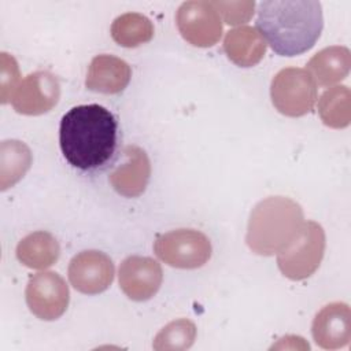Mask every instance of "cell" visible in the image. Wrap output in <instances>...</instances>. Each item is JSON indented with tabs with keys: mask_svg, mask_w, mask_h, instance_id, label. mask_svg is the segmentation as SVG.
I'll return each mask as SVG.
<instances>
[{
	"mask_svg": "<svg viewBox=\"0 0 351 351\" xmlns=\"http://www.w3.org/2000/svg\"><path fill=\"white\" fill-rule=\"evenodd\" d=\"M117 137V118L99 104L73 107L60 119V151L64 159L80 170L103 166L115 151Z\"/></svg>",
	"mask_w": 351,
	"mask_h": 351,
	"instance_id": "cell-1",
	"label": "cell"
},
{
	"mask_svg": "<svg viewBox=\"0 0 351 351\" xmlns=\"http://www.w3.org/2000/svg\"><path fill=\"white\" fill-rule=\"evenodd\" d=\"M256 11L258 32L277 55H302L322 33V5L317 0H266Z\"/></svg>",
	"mask_w": 351,
	"mask_h": 351,
	"instance_id": "cell-2",
	"label": "cell"
},
{
	"mask_svg": "<svg viewBox=\"0 0 351 351\" xmlns=\"http://www.w3.org/2000/svg\"><path fill=\"white\" fill-rule=\"evenodd\" d=\"M304 222L299 203L287 196H269L251 210L245 243L256 255H277L299 236Z\"/></svg>",
	"mask_w": 351,
	"mask_h": 351,
	"instance_id": "cell-3",
	"label": "cell"
},
{
	"mask_svg": "<svg viewBox=\"0 0 351 351\" xmlns=\"http://www.w3.org/2000/svg\"><path fill=\"white\" fill-rule=\"evenodd\" d=\"M325 245L326 239L322 226L314 221H307L299 236L277 254V266L292 281L308 278L319 267Z\"/></svg>",
	"mask_w": 351,
	"mask_h": 351,
	"instance_id": "cell-4",
	"label": "cell"
},
{
	"mask_svg": "<svg viewBox=\"0 0 351 351\" xmlns=\"http://www.w3.org/2000/svg\"><path fill=\"white\" fill-rule=\"evenodd\" d=\"M271 103L287 117H303L313 111L317 101V84L306 69L285 67L270 84Z\"/></svg>",
	"mask_w": 351,
	"mask_h": 351,
	"instance_id": "cell-5",
	"label": "cell"
},
{
	"mask_svg": "<svg viewBox=\"0 0 351 351\" xmlns=\"http://www.w3.org/2000/svg\"><path fill=\"white\" fill-rule=\"evenodd\" d=\"M156 256L177 269H197L211 258L210 239L196 229H176L159 234L154 243Z\"/></svg>",
	"mask_w": 351,
	"mask_h": 351,
	"instance_id": "cell-6",
	"label": "cell"
},
{
	"mask_svg": "<svg viewBox=\"0 0 351 351\" xmlns=\"http://www.w3.org/2000/svg\"><path fill=\"white\" fill-rule=\"evenodd\" d=\"M176 23L182 38L193 47H213L222 36V19L211 1L182 3L177 10Z\"/></svg>",
	"mask_w": 351,
	"mask_h": 351,
	"instance_id": "cell-7",
	"label": "cell"
},
{
	"mask_svg": "<svg viewBox=\"0 0 351 351\" xmlns=\"http://www.w3.org/2000/svg\"><path fill=\"white\" fill-rule=\"evenodd\" d=\"M25 296L32 314L43 321L62 317L70 302L69 287L55 271L33 274L27 281Z\"/></svg>",
	"mask_w": 351,
	"mask_h": 351,
	"instance_id": "cell-8",
	"label": "cell"
},
{
	"mask_svg": "<svg viewBox=\"0 0 351 351\" xmlns=\"http://www.w3.org/2000/svg\"><path fill=\"white\" fill-rule=\"evenodd\" d=\"M60 84L58 78L45 70L26 75L12 93L14 110L23 115H41L51 111L59 101Z\"/></svg>",
	"mask_w": 351,
	"mask_h": 351,
	"instance_id": "cell-9",
	"label": "cell"
},
{
	"mask_svg": "<svg viewBox=\"0 0 351 351\" xmlns=\"http://www.w3.org/2000/svg\"><path fill=\"white\" fill-rule=\"evenodd\" d=\"M112 259L97 250L81 251L69 263L70 284L81 293L97 295L104 292L114 280Z\"/></svg>",
	"mask_w": 351,
	"mask_h": 351,
	"instance_id": "cell-10",
	"label": "cell"
},
{
	"mask_svg": "<svg viewBox=\"0 0 351 351\" xmlns=\"http://www.w3.org/2000/svg\"><path fill=\"white\" fill-rule=\"evenodd\" d=\"M118 281L122 292L129 299L144 302L159 291L163 281V270L160 263L149 256L132 255L119 265Z\"/></svg>",
	"mask_w": 351,
	"mask_h": 351,
	"instance_id": "cell-11",
	"label": "cell"
},
{
	"mask_svg": "<svg viewBox=\"0 0 351 351\" xmlns=\"http://www.w3.org/2000/svg\"><path fill=\"white\" fill-rule=\"evenodd\" d=\"M311 333L315 344L321 348L337 350L346 347L351 340L350 306L343 302L324 306L313 319Z\"/></svg>",
	"mask_w": 351,
	"mask_h": 351,
	"instance_id": "cell-12",
	"label": "cell"
},
{
	"mask_svg": "<svg viewBox=\"0 0 351 351\" xmlns=\"http://www.w3.org/2000/svg\"><path fill=\"white\" fill-rule=\"evenodd\" d=\"M151 177V162L147 152L137 145L123 148V162L110 173V184L122 196H140Z\"/></svg>",
	"mask_w": 351,
	"mask_h": 351,
	"instance_id": "cell-13",
	"label": "cell"
},
{
	"mask_svg": "<svg viewBox=\"0 0 351 351\" xmlns=\"http://www.w3.org/2000/svg\"><path fill=\"white\" fill-rule=\"evenodd\" d=\"M130 78L132 69L123 59L101 53L92 59L85 86L93 92L115 95L121 93L128 86Z\"/></svg>",
	"mask_w": 351,
	"mask_h": 351,
	"instance_id": "cell-14",
	"label": "cell"
},
{
	"mask_svg": "<svg viewBox=\"0 0 351 351\" xmlns=\"http://www.w3.org/2000/svg\"><path fill=\"white\" fill-rule=\"evenodd\" d=\"M223 51L234 64L252 67L265 56L266 41L258 29L252 26H239L225 34Z\"/></svg>",
	"mask_w": 351,
	"mask_h": 351,
	"instance_id": "cell-15",
	"label": "cell"
},
{
	"mask_svg": "<svg viewBox=\"0 0 351 351\" xmlns=\"http://www.w3.org/2000/svg\"><path fill=\"white\" fill-rule=\"evenodd\" d=\"M351 67V52L343 45H330L318 51L307 63V71L321 86H332L344 80Z\"/></svg>",
	"mask_w": 351,
	"mask_h": 351,
	"instance_id": "cell-16",
	"label": "cell"
},
{
	"mask_svg": "<svg viewBox=\"0 0 351 351\" xmlns=\"http://www.w3.org/2000/svg\"><path fill=\"white\" fill-rule=\"evenodd\" d=\"M60 255L58 240L45 230L25 236L16 245L18 261L30 269L43 270L56 263Z\"/></svg>",
	"mask_w": 351,
	"mask_h": 351,
	"instance_id": "cell-17",
	"label": "cell"
},
{
	"mask_svg": "<svg viewBox=\"0 0 351 351\" xmlns=\"http://www.w3.org/2000/svg\"><path fill=\"white\" fill-rule=\"evenodd\" d=\"M32 152L19 140H4L0 144V189L14 186L30 169Z\"/></svg>",
	"mask_w": 351,
	"mask_h": 351,
	"instance_id": "cell-18",
	"label": "cell"
},
{
	"mask_svg": "<svg viewBox=\"0 0 351 351\" xmlns=\"http://www.w3.org/2000/svg\"><path fill=\"white\" fill-rule=\"evenodd\" d=\"M318 114L324 125L332 129L347 128L351 122V92L346 85L326 89L318 100Z\"/></svg>",
	"mask_w": 351,
	"mask_h": 351,
	"instance_id": "cell-19",
	"label": "cell"
},
{
	"mask_svg": "<svg viewBox=\"0 0 351 351\" xmlns=\"http://www.w3.org/2000/svg\"><path fill=\"white\" fill-rule=\"evenodd\" d=\"M111 37L121 47L136 48L151 41L154 37V25L143 14L126 12L114 19Z\"/></svg>",
	"mask_w": 351,
	"mask_h": 351,
	"instance_id": "cell-20",
	"label": "cell"
},
{
	"mask_svg": "<svg viewBox=\"0 0 351 351\" xmlns=\"http://www.w3.org/2000/svg\"><path fill=\"white\" fill-rule=\"evenodd\" d=\"M196 339V325L186 319L180 318L169 322L155 336L152 347L156 351L163 350H186L192 347Z\"/></svg>",
	"mask_w": 351,
	"mask_h": 351,
	"instance_id": "cell-21",
	"label": "cell"
},
{
	"mask_svg": "<svg viewBox=\"0 0 351 351\" xmlns=\"http://www.w3.org/2000/svg\"><path fill=\"white\" fill-rule=\"evenodd\" d=\"M219 16L228 25H241L248 22L255 10V1H211Z\"/></svg>",
	"mask_w": 351,
	"mask_h": 351,
	"instance_id": "cell-22",
	"label": "cell"
},
{
	"mask_svg": "<svg viewBox=\"0 0 351 351\" xmlns=\"http://www.w3.org/2000/svg\"><path fill=\"white\" fill-rule=\"evenodd\" d=\"M0 99L5 104L11 101L12 93L16 89L19 81V67L15 58L7 52L0 53Z\"/></svg>",
	"mask_w": 351,
	"mask_h": 351,
	"instance_id": "cell-23",
	"label": "cell"
}]
</instances>
